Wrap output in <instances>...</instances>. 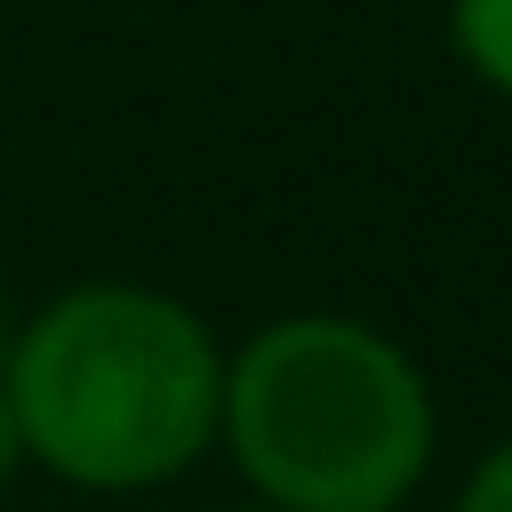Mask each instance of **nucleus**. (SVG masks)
I'll list each match as a JSON object with an SVG mask.
<instances>
[{"label":"nucleus","instance_id":"obj_1","mask_svg":"<svg viewBox=\"0 0 512 512\" xmlns=\"http://www.w3.org/2000/svg\"><path fill=\"white\" fill-rule=\"evenodd\" d=\"M0 392L24 464L120 496L160 488L216 448L224 352L208 320L136 280H80L8 328Z\"/></svg>","mask_w":512,"mask_h":512},{"label":"nucleus","instance_id":"obj_2","mask_svg":"<svg viewBox=\"0 0 512 512\" xmlns=\"http://www.w3.org/2000/svg\"><path fill=\"white\" fill-rule=\"evenodd\" d=\"M216 440L272 512H400L440 440L424 368L352 312H288L224 352Z\"/></svg>","mask_w":512,"mask_h":512},{"label":"nucleus","instance_id":"obj_3","mask_svg":"<svg viewBox=\"0 0 512 512\" xmlns=\"http://www.w3.org/2000/svg\"><path fill=\"white\" fill-rule=\"evenodd\" d=\"M448 40L464 72L512 104V0H448Z\"/></svg>","mask_w":512,"mask_h":512},{"label":"nucleus","instance_id":"obj_4","mask_svg":"<svg viewBox=\"0 0 512 512\" xmlns=\"http://www.w3.org/2000/svg\"><path fill=\"white\" fill-rule=\"evenodd\" d=\"M456 512H512V440H496V448H488V456L464 472Z\"/></svg>","mask_w":512,"mask_h":512},{"label":"nucleus","instance_id":"obj_5","mask_svg":"<svg viewBox=\"0 0 512 512\" xmlns=\"http://www.w3.org/2000/svg\"><path fill=\"white\" fill-rule=\"evenodd\" d=\"M16 464H24V448H16V416H8V392H0V488L16 480Z\"/></svg>","mask_w":512,"mask_h":512},{"label":"nucleus","instance_id":"obj_6","mask_svg":"<svg viewBox=\"0 0 512 512\" xmlns=\"http://www.w3.org/2000/svg\"><path fill=\"white\" fill-rule=\"evenodd\" d=\"M0 360H8V320H0Z\"/></svg>","mask_w":512,"mask_h":512},{"label":"nucleus","instance_id":"obj_7","mask_svg":"<svg viewBox=\"0 0 512 512\" xmlns=\"http://www.w3.org/2000/svg\"><path fill=\"white\" fill-rule=\"evenodd\" d=\"M248 512H272V504H248Z\"/></svg>","mask_w":512,"mask_h":512}]
</instances>
